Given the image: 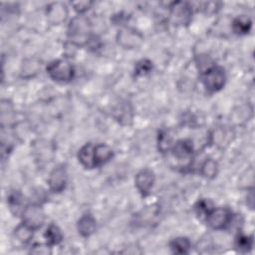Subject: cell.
I'll return each mask as SVG.
<instances>
[{"label": "cell", "mask_w": 255, "mask_h": 255, "mask_svg": "<svg viewBox=\"0 0 255 255\" xmlns=\"http://www.w3.org/2000/svg\"><path fill=\"white\" fill-rule=\"evenodd\" d=\"M69 40L78 46H83L91 40V25L84 16L74 17L68 27Z\"/></svg>", "instance_id": "1"}, {"label": "cell", "mask_w": 255, "mask_h": 255, "mask_svg": "<svg viewBox=\"0 0 255 255\" xmlns=\"http://www.w3.org/2000/svg\"><path fill=\"white\" fill-rule=\"evenodd\" d=\"M47 73L58 83H68L74 77V68L66 60H57L48 66Z\"/></svg>", "instance_id": "2"}, {"label": "cell", "mask_w": 255, "mask_h": 255, "mask_svg": "<svg viewBox=\"0 0 255 255\" xmlns=\"http://www.w3.org/2000/svg\"><path fill=\"white\" fill-rule=\"evenodd\" d=\"M193 147L189 140H179L170 148L171 159L176 161L179 167H188L191 162Z\"/></svg>", "instance_id": "3"}, {"label": "cell", "mask_w": 255, "mask_h": 255, "mask_svg": "<svg viewBox=\"0 0 255 255\" xmlns=\"http://www.w3.org/2000/svg\"><path fill=\"white\" fill-rule=\"evenodd\" d=\"M225 73L221 68L213 67L209 71L205 72L202 77L203 84L209 92H217L223 88L225 84Z\"/></svg>", "instance_id": "4"}, {"label": "cell", "mask_w": 255, "mask_h": 255, "mask_svg": "<svg viewBox=\"0 0 255 255\" xmlns=\"http://www.w3.org/2000/svg\"><path fill=\"white\" fill-rule=\"evenodd\" d=\"M22 218H23V223L34 230L39 228L43 224L45 219V214L41 206L37 204H31V205L25 206L22 212Z\"/></svg>", "instance_id": "5"}, {"label": "cell", "mask_w": 255, "mask_h": 255, "mask_svg": "<svg viewBox=\"0 0 255 255\" xmlns=\"http://www.w3.org/2000/svg\"><path fill=\"white\" fill-rule=\"evenodd\" d=\"M232 214L228 208L217 207L213 208L206 217L207 224L213 229H222L231 221Z\"/></svg>", "instance_id": "6"}, {"label": "cell", "mask_w": 255, "mask_h": 255, "mask_svg": "<svg viewBox=\"0 0 255 255\" xmlns=\"http://www.w3.org/2000/svg\"><path fill=\"white\" fill-rule=\"evenodd\" d=\"M142 36L135 30L125 28L122 29L118 34V42L121 46L127 49H133L141 45Z\"/></svg>", "instance_id": "7"}, {"label": "cell", "mask_w": 255, "mask_h": 255, "mask_svg": "<svg viewBox=\"0 0 255 255\" xmlns=\"http://www.w3.org/2000/svg\"><path fill=\"white\" fill-rule=\"evenodd\" d=\"M170 17L175 24H187L191 18V8L187 3L175 2L171 7Z\"/></svg>", "instance_id": "8"}, {"label": "cell", "mask_w": 255, "mask_h": 255, "mask_svg": "<svg viewBox=\"0 0 255 255\" xmlns=\"http://www.w3.org/2000/svg\"><path fill=\"white\" fill-rule=\"evenodd\" d=\"M135 186L142 195H147L154 182V174L151 170L145 168L140 170L135 176Z\"/></svg>", "instance_id": "9"}, {"label": "cell", "mask_w": 255, "mask_h": 255, "mask_svg": "<svg viewBox=\"0 0 255 255\" xmlns=\"http://www.w3.org/2000/svg\"><path fill=\"white\" fill-rule=\"evenodd\" d=\"M48 183L52 191L61 192L67 183L66 169L63 166H59L53 169V171L50 173Z\"/></svg>", "instance_id": "10"}, {"label": "cell", "mask_w": 255, "mask_h": 255, "mask_svg": "<svg viewBox=\"0 0 255 255\" xmlns=\"http://www.w3.org/2000/svg\"><path fill=\"white\" fill-rule=\"evenodd\" d=\"M68 15L67 8L64 4L62 3H52L49 5L47 9V16L48 19L53 23V24H60L63 21H65L66 17Z\"/></svg>", "instance_id": "11"}, {"label": "cell", "mask_w": 255, "mask_h": 255, "mask_svg": "<svg viewBox=\"0 0 255 255\" xmlns=\"http://www.w3.org/2000/svg\"><path fill=\"white\" fill-rule=\"evenodd\" d=\"M78 158L82 165L86 168L96 167L97 165L95 161V145H93L92 143H87L82 146L79 150Z\"/></svg>", "instance_id": "12"}, {"label": "cell", "mask_w": 255, "mask_h": 255, "mask_svg": "<svg viewBox=\"0 0 255 255\" xmlns=\"http://www.w3.org/2000/svg\"><path fill=\"white\" fill-rule=\"evenodd\" d=\"M96 227H97L96 220L90 214L83 215L78 221V230L80 234L85 237L92 235L96 231Z\"/></svg>", "instance_id": "13"}, {"label": "cell", "mask_w": 255, "mask_h": 255, "mask_svg": "<svg viewBox=\"0 0 255 255\" xmlns=\"http://www.w3.org/2000/svg\"><path fill=\"white\" fill-rule=\"evenodd\" d=\"M113 157V149L105 143L95 145V161L96 165H101L108 162Z\"/></svg>", "instance_id": "14"}, {"label": "cell", "mask_w": 255, "mask_h": 255, "mask_svg": "<svg viewBox=\"0 0 255 255\" xmlns=\"http://www.w3.org/2000/svg\"><path fill=\"white\" fill-rule=\"evenodd\" d=\"M232 135H233V133H232V130L230 128L222 127V128H218L214 131L212 137H213V141L217 145L223 147L224 145L228 144V142L232 138Z\"/></svg>", "instance_id": "15"}, {"label": "cell", "mask_w": 255, "mask_h": 255, "mask_svg": "<svg viewBox=\"0 0 255 255\" xmlns=\"http://www.w3.org/2000/svg\"><path fill=\"white\" fill-rule=\"evenodd\" d=\"M45 237L49 245H55V244H59L62 241L63 236H62L61 230L56 225L51 224L45 232Z\"/></svg>", "instance_id": "16"}, {"label": "cell", "mask_w": 255, "mask_h": 255, "mask_svg": "<svg viewBox=\"0 0 255 255\" xmlns=\"http://www.w3.org/2000/svg\"><path fill=\"white\" fill-rule=\"evenodd\" d=\"M170 248L174 253L184 254V253H187L188 250L190 249V242L187 238L179 237V238L173 239L170 242Z\"/></svg>", "instance_id": "17"}, {"label": "cell", "mask_w": 255, "mask_h": 255, "mask_svg": "<svg viewBox=\"0 0 255 255\" xmlns=\"http://www.w3.org/2000/svg\"><path fill=\"white\" fill-rule=\"evenodd\" d=\"M251 28V21L246 17H238L232 23V29L236 34H246Z\"/></svg>", "instance_id": "18"}, {"label": "cell", "mask_w": 255, "mask_h": 255, "mask_svg": "<svg viewBox=\"0 0 255 255\" xmlns=\"http://www.w3.org/2000/svg\"><path fill=\"white\" fill-rule=\"evenodd\" d=\"M32 231H33L32 228H30L29 226H27L24 223H21L15 229L14 235L18 241H20L22 243H27L30 241V239L32 237Z\"/></svg>", "instance_id": "19"}, {"label": "cell", "mask_w": 255, "mask_h": 255, "mask_svg": "<svg viewBox=\"0 0 255 255\" xmlns=\"http://www.w3.org/2000/svg\"><path fill=\"white\" fill-rule=\"evenodd\" d=\"M22 196L20 193L15 192L13 194L10 195L9 197V206L12 212H14L15 214H19L20 212L22 213L25 207L23 206V200H22Z\"/></svg>", "instance_id": "20"}, {"label": "cell", "mask_w": 255, "mask_h": 255, "mask_svg": "<svg viewBox=\"0 0 255 255\" xmlns=\"http://www.w3.org/2000/svg\"><path fill=\"white\" fill-rule=\"evenodd\" d=\"M217 169H218V167H217L216 161L213 160L212 158H208L203 162V164L201 166V173H202V175L211 178L216 175Z\"/></svg>", "instance_id": "21"}, {"label": "cell", "mask_w": 255, "mask_h": 255, "mask_svg": "<svg viewBox=\"0 0 255 255\" xmlns=\"http://www.w3.org/2000/svg\"><path fill=\"white\" fill-rule=\"evenodd\" d=\"M196 65H197L198 70L202 74H204L205 72H207L210 69H212L213 67H215L213 64V61L206 55H198L196 57Z\"/></svg>", "instance_id": "22"}, {"label": "cell", "mask_w": 255, "mask_h": 255, "mask_svg": "<svg viewBox=\"0 0 255 255\" xmlns=\"http://www.w3.org/2000/svg\"><path fill=\"white\" fill-rule=\"evenodd\" d=\"M173 138L170 135L169 131H162L158 137V145L159 149L162 151L169 150L173 145Z\"/></svg>", "instance_id": "23"}, {"label": "cell", "mask_w": 255, "mask_h": 255, "mask_svg": "<svg viewBox=\"0 0 255 255\" xmlns=\"http://www.w3.org/2000/svg\"><path fill=\"white\" fill-rule=\"evenodd\" d=\"M213 209L212 204L210 201L202 199L200 201L197 202V204L195 205V210L198 216L200 217H207V215L209 214V212Z\"/></svg>", "instance_id": "24"}, {"label": "cell", "mask_w": 255, "mask_h": 255, "mask_svg": "<svg viewBox=\"0 0 255 255\" xmlns=\"http://www.w3.org/2000/svg\"><path fill=\"white\" fill-rule=\"evenodd\" d=\"M152 66L151 63L147 60H141L140 62H138L135 66V75L137 76H143L146 75L150 72Z\"/></svg>", "instance_id": "25"}, {"label": "cell", "mask_w": 255, "mask_h": 255, "mask_svg": "<svg viewBox=\"0 0 255 255\" xmlns=\"http://www.w3.org/2000/svg\"><path fill=\"white\" fill-rule=\"evenodd\" d=\"M251 246H252L251 238H249L247 236H243V235H240L237 237V239H236V248L237 249L247 251L248 249L251 248Z\"/></svg>", "instance_id": "26"}, {"label": "cell", "mask_w": 255, "mask_h": 255, "mask_svg": "<svg viewBox=\"0 0 255 255\" xmlns=\"http://www.w3.org/2000/svg\"><path fill=\"white\" fill-rule=\"evenodd\" d=\"M72 5L75 7V10H77L80 13H82V12H85L86 10L89 9V7L92 5V2H88V1L73 2Z\"/></svg>", "instance_id": "27"}]
</instances>
